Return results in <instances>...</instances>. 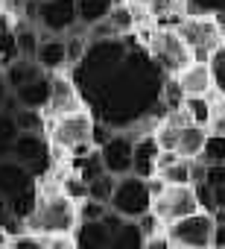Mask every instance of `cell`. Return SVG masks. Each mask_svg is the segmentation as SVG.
I'll return each instance as SVG.
<instances>
[{
  "instance_id": "cell-7",
  "label": "cell",
  "mask_w": 225,
  "mask_h": 249,
  "mask_svg": "<svg viewBox=\"0 0 225 249\" xmlns=\"http://www.w3.org/2000/svg\"><path fill=\"white\" fill-rule=\"evenodd\" d=\"M12 159H15L18 164H24L38 182L44 179V173L53 170V150H50V141H47V135H38V132H21V135L15 138Z\"/></svg>"
},
{
  "instance_id": "cell-37",
  "label": "cell",
  "mask_w": 225,
  "mask_h": 249,
  "mask_svg": "<svg viewBox=\"0 0 225 249\" xmlns=\"http://www.w3.org/2000/svg\"><path fill=\"white\" fill-rule=\"evenodd\" d=\"M9 97H12V88H9V82L3 79V71H0V106H3Z\"/></svg>"
},
{
  "instance_id": "cell-14",
  "label": "cell",
  "mask_w": 225,
  "mask_h": 249,
  "mask_svg": "<svg viewBox=\"0 0 225 249\" xmlns=\"http://www.w3.org/2000/svg\"><path fill=\"white\" fill-rule=\"evenodd\" d=\"M158 156H161V144L155 141L152 132L135 138V147H132V173L141 176V179H149L158 173Z\"/></svg>"
},
{
  "instance_id": "cell-21",
  "label": "cell",
  "mask_w": 225,
  "mask_h": 249,
  "mask_svg": "<svg viewBox=\"0 0 225 249\" xmlns=\"http://www.w3.org/2000/svg\"><path fill=\"white\" fill-rule=\"evenodd\" d=\"M216 100H219V97H216ZM216 100H210V94H208V97H184L181 111H184L187 123H193V126H208V129H210Z\"/></svg>"
},
{
  "instance_id": "cell-3",
  "label": "cell",
  "mask_w": 225,
  "mask_h": 249,
  "mask_svg": "<svg viewBox=\"0 0 225 249\" xmlns=\"http://www.w3.org/2000/svg\"><path fill=\"white\" fill-rule=\"evenodd\" d=\"M144 44H146L149 56L155 59V65H158L167 76L181 73V71L193 62V59H190L187 44L178 38V33H176V30H167V27H152V30H149V36L144 38Z\"/></svg>"
},
{
  "instance_id": "cell-19",
  "label": "cell",
  "mask_w": 225,
  "mask_h": 249,
  "mask_svg": "<svg viewBox=\"0 0 225 249\" xmlns=\"http://www.w3.org/2000/svg\"><path fill=\"white\" fill-rule=\"evenodd\" d=\"M12 94H15V100H18L21 108L44 111V108H47V100H50V73H44V76L27 82L24 88H18V91H12Z\"/></svg>"
},
{
  "instance_id": "cell-9",
  "label": "cell",
  "mask_w": 225,
  "mask_h": 249,
  "mask_svg": "<svg viewBox=\"0 0 225 249\" xmlns=\"http://www.w3.org/2000/svg\"><path fill=\"white\" fill-rule=\"evenodd\" d=\"M41 36H70L79 27L76 3L73 0H38V18H35Z\"/></svg>"
},
{
  "instance_id": "cell-34",
  "label": "cell",
  "mask_w": 225,
  "mask_h": 249,
  "mask_svg": "<svg viewBox=\"0 0 225 249\" xmlns=\"http://www.w3.org/2000/svg\"><path fill=\"white\" fill-rule=\"evenodd\" d=\"M146 188H149V196L155 199V196H161V194H164L167 182H164V179H161V176L155 173V176H149V179H146Z\"/></svg>"
},
{
  "instance_id": "cell-32",
  "label": "cell",
  "mask_w": 225,
  "mask_h": 249,
  "mask_svg": "<svg viewBox=\"0 0 225 249\" xmlns=\"http://www.w3.org/2000/svg\"><path fill=\"white\" fill-rule=\"evenodd\" d=\"M210 132H216V135H225V100H216V106H213Z\"/></svg>"
},
{
  "instance_id": "cell-22",
  "label": "cell",
  "mask_w": 225,
  "mask_h": 249,
  "mask_svg": "<svg viewBox=\"0 0 225 249\" xmlns=\"http://www.w3.org/2000/svg\"><path fill=\"white\" fill-rule=\"evenodd\" d=\"M76 3V18H79V27H94L99 21L108 18V12L114 9V0H73Z\"/></svg>"
},
{
  "instance_id": "cell-30",
  "label": "cell",
  "mask_w": 225,
  "mask_h": 249,
  "mask_svg": "<svg viewBox=\"0 0 225 249\" xmlns=\"http://www.w3.org/2000/svg\"><path fill=\"white\" fill-rule=\"evenodd\" d=\"M9 249H44V240L32 231H21L9 237Z\"/></svg>"
},
{
  "instance_id": "cell-38",
  "label": "cell",
  "mask_w": 225,
  "mask_h": 249,
  "mask_svg": "<svg viewBox=\"0 0 225 249\" xmlns=\"http://www.w3.org/2000/svg\"><path fill=\"white\" fill-rule=\"evenodd\" d=\"M129 3H132V6H138V9H146L152 0H129Z\"/></svg>"
},
{
  "instance_id": "cell-31",
  "label": "cell",
  "mask_w": 225,
  "mask_h": 249,
  "mask_svg": "<svg viewBox=\"0 0 225 249\" xmlns=\"http://www.w3.org/2000/svg\"><path fill=\"white\" fill-rule=\"evenodd\" d=\"M41 240H44V249H76L73 234H47Z\"/></svg>"
},
{
  "instance_id": "cell-24",
  "label": "cell",
  "mask_w": 225,
  "mask_h": 249,
  "mask_svg": "<svg viewBox=\"0 0 225 249\" xmlns=\"http://www.w3.org/2000/svg\"><path fill=\"white\" fill-rule=\"evenodd\" d=\"M193 170H196V161L178 159V161H173L170 167L158 170V176H161L167 185H193Z\"/></svg>"
},
{
  "instance_id": "cell-26",
  "label": "cell",
  "mask_w": 225,
  "mask_h": 249,
  "mask_svg": "<svg viewBox=\"0 0 225 249\" xmlns=\"http://www.w3.org/2000/svg\"><path fill=\"white\" fill-rule=\"evenodd\" d=\"M196 161H202V164H225V135H216V132H210L208 135V141H205V150H202V156L196 159Z\"/></svg>"
},
{
  "instance_id": "cell-16",
  "label": "cell",
  "mask_w": 225,
  "mask_h": 249,
  "mask_svg": "<svg viewBox=\"0 0 225 249\" xmlns=\"http://www.w3.org/2000/svg\"><path fill=\"white\" fill-rule=\"evenodd\" d=\"M184 97H208L213 94V79H210V68L205 62H190L181 73H176Z\"/></svg>"
},
{
  "instance_id": "cell-5",
  "label": "cell",
  "mask_w": 225,
  "mask_h": 249,
  "mask_svg": "<svg viewBox=\"0 0 225 249\" xmlns=\"http://www.w3.org/2000/svg\"><path fill=\"white\" fill-rule=\"evenodd\" d=\"M108 208L126 217V220H141L144 214L152 211V196H149V188H146V179L129 173V176H120L114 182V194H111V202Z\"/></svg>"
},
{
  "instance_id": "cell-17",
  "label": "cell",
  "mask_w": 225,
  "mask_h": 249,
  "mask_svg": "<svg viewBox=\"0 0 225 249\" xmlns=\"http://www.w3.org/2000/svg\"><path fill=\"white\" fill-rule=\"evenodd\" d=\"M210 129L208 126H193V123H187V126H178V135H176V153L178 159H190L196 161L205 150V141H208Z\"/></svg>"
},
{
  "instance_id": "cell-6",
  "label": "cell",
  "mask_w": 225,
  "mask_h": 249,
  "mask_svg": "<svg viewBox=\"0 0 225 249\" xmlns=\"http://www.w3.org/2000/svg\"><path fill=\"white\" fill-rule=\"evenodd\" d=\"M47 141L53 150H73L76 144H85L91 141V129H94V117L79 108V111H70V114H62V117H53L47 120Z\"/></svg>"
},
{
  "instance_id": "cell-8",
  "label": "cell",
  "mask_w": 225,
  "mask_h": 249,
  "mask_svg": "<svg viewBox=\"0 0 225 249\" xmlns=\"http://www.w3.org/2000/svg\"><path fill=\"white\" fill-rule=\"evenodd\" d=\"M196 211H202V208H199L193 185H167L164 194L152 199V214L164 226L173 223V220H181L187 214H196Z\"/></svg>"
},
{
  "instance_id": "cell-36",
  "label": "cell",
  "mask_w": 225,
  "mask_h": 249,
  "mask_svg": "<svg viewBox=\"0 0 225 249\" xmlns=\"http://www.w3.org/2000/svg\"><path fill=\"white\" fill-rule=\"evenodd\" d=\"M144 249H173V246L167 243V237H164V234H158V237H149Z\"/></svg>"
},
{
  "instance_id": "cell-18",
  "label": "cell",
  "mask_w": 225,
  "mask_h": 249,
  "mask_svg": "<svg viewBox=\"0 0 225 249\" xmlns=\"http://www.w3.org/2000/svg\"><path fill=\"white\" fill-rule=\"evenodd\" d=\"M146 234L141 229L138 220H126L120 217L114 223V229H111V249H144L146 246Z\"/></svg>"
},
{
  "instance_id": "cell-15",
  "label": "cell",
  "mask_w": 225,
  "mask_h": 249,
  "mask_svg": "<svg viewBox=\"0 0 225 249\" xmlns=\"http://www.w3.org/2000/svg\"><path fill=\"white\" fill-rule=\"evenodd\" d=\"M44 73H62L67 71V47H64V38L59 36H41V44L32 56Z\"/></svg>"
},
{
  "instance_id": "cell-28",
  "label": "cell",
  "mask_w": 225,
  "mask_h": 249,
  "mask_svg": "<svg viewBox=\"0 0 225 249\" xmlns=\"http://www.w3.org/2000/svg\"><path fill=\"white\" fill-rule=\"evenodd\" d=\"M114 176L111 173H102V176H96L94 182H88V199H96V202H102V205H108L111 202V194H114Z\"/></svg>"
},
{
  "instance_id": "cell-13",
  "label": "cell",
  "mask_w": 225,
  "mask_h": 249,
  "mask_svg": "<svg viewBox=\"0 0 225 249\" xmlns=\"http://www.w3.org/2000/svg\"><path fill=\"white\" fill-rule=\"evenodd\" d=\"M117 220L120 214H114L111 208L102 220H79L73 229L76 249H111V229H114Z\"/></svg>"
},
{
  "instance_id": "cell-33",
  "label": "cell",
  "mask_w": 225,
  "mask_h": 249,
  "mask_svg": "<svg viewBox=\"0 0 225 249\" xmlns=\"http://www.w3.org/2000/svg\"><path fill=\"white\" fill-rule=\"evenodd\" d=\"M15 36V18H9L3 9H0V41H6Z\"/></svg>"
},
{
  "instance_id": "cell-10",
  "label": "cell",
  "mask_w": 225,
  "mask_h": 249,
  "mask_svg": "<svg viewBox=\"0 0 225 249\" xmlns=\"http://www.w3.org/2000/svg\"><path fill=\"white\" fill-rule=\"evenodd\" d=\"M199 208L208 211L216 223H225V164H205V176L193 185Z\"/></svg>"
},
{
  "instance_id": "cell-4",
  "label": "cell",
  "mask_w": 225,
  "mask_h": 249,
  "mask_svg": "<svg viewBox=\"0 0 225 249\" xmlns=\"http://www.w3.org/2000/svg\"><path fill=\"white\" fill-rule=\"evenodd\" d=\"M216 220L208 211L187 214L181 220H173L164 226V237L173 249H210Z\"/></svg>"
},
{
  "instance_id": "cell-1",
  "label": "cell",
  "mask_w": 225,
  "mask_h": 249,
  "mask_svg": "<svg viewBox=\"0 0 225 249\" xmlns=\"http://www.w3.org/2000/svg\"><path fill=\"white\" fill-rule=\"evenodd\" d=\"M41 185V182H38ZM79 217H76V202L59 188V185H41L38 191V202L32 208V214L24 223V231H32L38 237L47 234H73Z\"/></svg>"
},
{
  "instance_id": "cell-23",
  "label": "cell",
  "mask_w": 225,
  "mask_h": 249,
  "mask_svg": "<svg viewBox=\"0 0 225 249\" xmlns=\"http://www.w3.org/2000/svg\"><path fill=\"white\" fill-rule=\"evenodd\" d=\"M15 44H18V53L21 56H27V59H32L35 56V50H38V44H41V30H38V24H30V21H15Z\"/></svg>"
},
{
  "instance_id": "cell-29",
  "label": "cell",
  "mask_w": 225,
  "mask_h": 249,
  "mask_svg": "<svg viewBox=\"0 0 225 249\" xmlns=\"http://www.w3.org/2000/svg\"><path fill=\"white\" fill-rule=\"evenodd\" d=\"M105 214H108V205H102L96 199H82L76 205V217L79 220H102Z\"/></svg>"
},
{
  "instance_id": "cell-11",
  "label": "cell",
  "mask_w": 225,
  "mask_h": 249,
  "mask_svg": "<svg viewBox=\"0 0 225 249\" xmlns=\"http://www.w3.org/2000/svg\"><path fill=\"white\" fill-rule=\"evenodd\" d=\"M79 108H85V106H82V97H79L70 73L67 71L50 73V100H47V108H44L47 120L62 117V114H70V111H79Z\"/></svg>"
},
{
  "instance_id": "cell-2",
  "label": "cell",
  "mask_w": 225,
  "mask_h": 249,
  "mask_svg": "<svg viewBox=\"0 0 225 249\" xmlns=\"http://www.w3.org/2000/svg\"><path fill=\"white\" fill-rule=\"evenodd\" d=\"M178 38L187 44L190 50V59L193 62H210L213 50L222 47V33L216 27V21L210 15H184L176 27Z\"/></svg>"
},
{
  "instance_id": "cell-27",
  "label": "cell",
  "mask_w": 225,
  "mask_h": 249,
  "mask_svg": "<svg viewBox=\"0 0 225 249\" xmlns=\"http://www.w3.org/2000/svg\"><path fill=\"white\" fill-rule=\"evenodd\" d=\"M208 68H210V79H213V94L219 100H225V44L213 50Z\"/></svg>"
},
{
  "instance_id": "cell-20",
  "label": "cell",
  "mask_w": 225,
  "mask_h": 249,
  "mask_svg": "<svg viewBox=\"0 0 225 249\" xmlns=\"http://www.w3.org/2000/svg\"><path fill=\"white\" fill-rule=\"evenodd\" d=\"M38 76H44L41 65H38L35 59H27V56H18L12 65H6V68H3V79L9 82V88H12V91L24 88L27 82H32V79H38Z\"/></svg>"
},
{
  "instance_id": "cell-39",
  "label": "cell",
  "mask_w": 225,
  "mask_h": 249,
  "mask_svg": "<svg viewBox=\"0 0 225 249\" xmlns=\"http://www.w3.org/2000/svg\"><path fill=\"white\" fill-rule=\"evenodd\" d=\"M9 243V234H6V229H0V249H3Z\"/></svg>"
},
{
  "instance_id": "cell-12",
  "label": "cell",
  "mask_w": 225,
  "mask_h": 249,
  "mask_svg": "<svg viewBox=\"0 0 225 249\" xmlns=\"http://www.w3.org/2000/svg\"><path fill=\"white\" fill-rule=\"evenodd\" d=\"M132 147H135L132 135H126V132H114V135H111L99 147V159H102L105 173H111L114 179L129 176L132 173Z\"/></svg>"
},
{
  "instance_id": "cell-35",
  "label": "cell",
  "mask_w": 225,
  "mask_h": 249,
  "mask_svg": "<svg viewBox=\"0 0 225 249\" xmlns=\"http://www.w3.org/2000/svg\"><path fill=\"white\" fill-rule=\"evenodd\" d=\"M210 249H225V223H216V226H213V240H210Z\"/></svg>"
},
{
  "instance_id": "cell-25",
  "label": "cell",
  "mask_w": 225,
  "mask_h": 249,
  "mask_svg": "<svg viewBox=\"0 0 225 249\" xmlns=\"http://www.w3.org/2000/svg\"><path fill=\"white\" fill-rule=\"evenodd\" d=\"M18 135H21V129L15 126V117L0 111V159H12V147H15Z\"/></svg>"
}]
</instances>
